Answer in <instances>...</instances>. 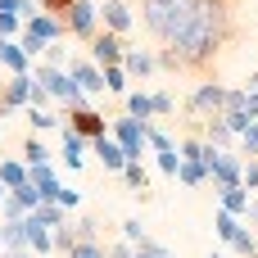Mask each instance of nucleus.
Masks as SVG:
<instances>
[{
  "label": "nucleus",
  "instance_id": "1",
  "mask_svg": "<svg viewBox=\"0 0 258 258\" xmlns=\"http://www.w3.org/2000/svg\"><path fill=\"white\" fill-rule=\"evenodd\" d=\"M113 136H118V145L127 150V159H145L154 145H150V122L145 118H132V113H122V118H113V127H109Z\"/></svg>",
  "mask_w": 258,
  "mask_h": 258
},
{
  "label": "nucleus",
  "instance_id": "2",
  "mask_svg": "<svg viewBox=\"0 0 258 258\" xmlns=\"http://www.w3.org/2000/svg\"><path fill=\"white\" fill-rule=\"evenodd\" d=\"M209 181H213L218 190H222V186H240V181H245V154L213 145V150H209Z\"/></svg>",
  "mask_w": 258,
  "mask_h": 258
},
{
  "label": "nucleus",
  "instance_id": "3",
  "mask_svg": "<svg viewBox=\"0 0 258 258\" xmlns=\"http://www.w3.org/2000/svg\"><path fill=\"white\" fill-rule=\"evenodd\" d=\"M222 109H227V86H222V82H213V77H204V82L190 91V100H186V113H190V118H200V122H204V118H213V113H222Z\"/></svg>",
  "mask_w": 258,
  "mask_h": 258
},
{
  "label": "nucleus",
  "instance_id": "4",
  "mask_svg": "<svg viewBox=\"0 0 258 258\" xmlns=\"http://www.w3.org/2000/svg\"><path fill=\"white\" fill-rule=\"evenodd\" d=\"M63 23H68V36L91 41V36L100 32V5H95V0H73V9L63 14Z\"/></svg>",
  "mask_w": 258,
  "mask_h": 258
},
{
  "label": "nucleus",
  "instance_id": "5",
  "mask_svg": "<svg viewBox=\"0 0 258 258\" xmlns=\"http://www.w3.org/2000/svg\"><path fill=\"white\" fill-rule=\"evenodd\" d=\"M91 154L104 163V172H122L132 159H127V150L118 145V136L113 132H104V136H91Z\"/></svg>",
  "mask_w": 258,
  "mask_h": 258
},
{
  "label": "nucleus",
  "instance_id": "6",
  "mask_svg": "<svg viewBox=\"0 0 258 258\" xmlns=\"http://www.w3.org/2000/svg\"><path fill=\"white\" fill-rule=\"evenodd\" d=\"M122 54H127V45H122V32H95L91 36V59L104 68V63H122Z\"/></svg>",
  "mask_w": 258,
  "mask_h": 258
},
{
  "label": "nucleus",
  "instance_id": "7",
  "mask_svg": "<svg viewBox=\"0 0 258 258\" xmlns=\"http://www.w3.org/2000/svg\"><path fill=\"white\" fill-rule=\"evenodd\" d=\"M23 32H32V36H41V41H63V36H68V23H63L59 14L41 9V14H32V18L23 23Z\"/></svg>",
  "mask_w": 258,
  "mask_h": 258
},
{
  "label": "nucleus",
  "instance_id": "8",
  "mask_svg": "<svg viewBox=\"0 0 258 258\" xmlns=\"http://www.w3.org/2000/svg\"><path fill=\"white\" fill-rule=\"evenodd\" d=\"M68 73L77 77V86H82L86 95H100V91H104V68H100L95 59H68Z\"/></svg>",
  "mask_w": 258,
  "mask_h": 258
},
{
  "label": "nucleus",
  "instance_id": "9",
  "mask_svg": "<svg viewBox=\"0 0 258 258\" xmlns=\"http://www.w3.org/2000/svg\"><path fill=\"white\" fill-rule=\"evenodd\" d=\"M59 132H63V150H59V159L68 163V172H77V168H82V159H86V150H91V136H82V132H77V127H68V122H63Z\"/></svg>",
  "mask_w": 258,
  "mask_h": 258
},
{
  "label": "nucleus",
  "instance_id": "10",
  "mask_svg": "<svg viewBox=\"0 0 258 258\" xmlns=\"http://www.w3.org/2000/svg\"><path fill=\"white\" fill-rule=\"evenodd\" d=\"M100 23H104L109 32H132V27H136V14H132L127 0H104V5H100Z\"/></svg>",
  "mask_w": 258,
  "mask_h": 258
},
{
  "label": "nucleus",
  "instance_id": "11",
  "mask_svg": "<svg viewBox=\"0 0 258 258\" xmlns=\"http://www.w3.org/2000/svg\"><path fill=\"white\" fill-rule=\"evenodd\" d=\"M68 127H77L82 136H104V132H109L104 113H100V109H91V104H82V109H68Z\"/></svg>",
  "mask_w": 258,
  "mask_h": 258
},
{
  "label": "nucleus",
  "instance_id": "12",
  "mask_svg": "<svg viewBox=\"0 0 258 258\" xmlns=\"http://www.w3.org/2000/svg\"><path fill=\"white\" fill-rule=\"evenodd\" d=\"M122 63H127V73H132V82H145V77H154V73H159V59H154L150 50H141V45H127V54H122Z\"/></svg>",
  "mask_w": 258,
  "mask_h": 258
},
{
  "label": "nucleus",
  "instance_id": "13",
  "mask_svg": "<svg viewBox=\"0 0 258 258\" xmlns=\"http://www.w3.org/2000/svg\"><path fill=\"white\" fill-rule=\"evenodd\" d=\"M27 168H32V177H27V181H32L36 190H41V200H59V190H63L59 172H54L50 163H27Z\"/></svg>",
  "mask_w": 258,
  "mask_h": 258
},
{
  "label": "nucleus",
  "instance_id": "14",
  "mask_svg": "<svg viewBox=\"0 0 258 258\" xmlns=\"http://www.w3.org/2000/svg\"><path fill=\"white\" fill-rule=\"evenodd\" d=\"M204 141L209 145H222V150H231L240 136L231 132V122H227V113H213V118H204Z\"/></svg>",
  "mask_w": 258,
  "mask_h": 258
},
{
  "label": "nucleus",
  "instance_id": "15",
  "mask_svg": "<svg viewBox=\"0 0 258 258\" xmlns=\"http://www.w3.org/2000/svg\"><path fill=\"white\" fill-rule=\"evenodd\" d=\"M218 204L245 218V213H249V204H254V190H249L245 181H240V186H222V190H218Z\"/></svg>",
  "mask_w": 258,
  "mask_h": 258
},
{
  "label": "nucleus",
  "instance_id": "16",
  "mask_svg": "<svg viewBox=\"0 0 258 258\" xmlns=\"http://www.w3.org/2000/svg\"><path fill=\"white\" fill-rule=\"evenodd\" d=\"M240 227H245V218L218 204V213H213V231H218V240H222V245H231V240L240 236Z\"/></svg>",
  "mask_w": 258,
  "mask_h": 258
},
{
  "label": "nucleus",
  "instance_id": "17",
  "mask_svg": "<svg viewBox=\"0 0 258 258\" xmlns=\"http://www.w3.org/2000/svg\"><path fill=\"white\" fill-rule=\"evenodd\" d=\"M118 177L127 181V190H132V195H141V200L150 195V172H145V163H141V159H132V163H127Z\"/></svg>",
  "mask_w": 258,
  "mask_h": 258
},
{
  "label": "nucleus",
  "instance_id": "18",
  "mask_svg": "<svg viewBox=\"0 0 258 258\" xmlns=\"http://www.w3.org/2000/svg\"><path fill=\"white\" fill-rule=\"evenodd\" d=\"M32 218V213H27ZM27 218H14V222H0V249H27Z\"/></svg>",
  "mask_w": 258,
  "mask_h": 258
},
{
  "label": "nucleus",
  "instance_id": "19",
  "mask_svg": "<svg viewBox=\"0 0 258 258\" xmlns=\"http://www.w3.org/2000/svg\"><path fill=\"white\" fill-rule=\"evenodd\" d=\"M27 249L32 254H54V231L41 227L36 218H27Z\"/></svg>",
  "mask_w": 258,
  "mask_h": 258
},
{
  "label": "nucleus",
  "instance_id": "20",
  "mask_svg": "<svg viewBox=\"0 0 258 258\" xmlns=\"http://www.w3.org/2000/svg\"><path fill=\"white\" fill-rule=\"evenodd\" d=\"M0 177H5L9 190H18V186H27L32 168H27V159H0Z\"/></svg>",
  "mask_w": 258,
  "mask_h": 258
},
{
  "label": "nucleus",
  "instance_id": "21",
  "mask_svg": "<svg viewBox=\"0 0 258 258\" xmlns=\"http://www.w3.org/2000/svg\"><path fill=\"white\" fill-rule=\"evenodd\" d=\"M104 91H113V95H127V91H132L127 63H104Z\"/></svg>",
  "mask_w": 258,
  "mask_h": 258
},
{
  "label": "nucleus",
  "instance_id": "22",
  "mask_svg": "<svg viewBox=\"0 0 258 258\" xmlns=\"http://www.w3.org/2000/svg\"><path fill=\"white\" fill-rule=\"evenodd\" d=\"M177 181H181V186H209V163H204V159H181Z\"/></svg>",
  "mask_w": 258,
  "mask_h": 258
},
{
  "label": "nucleus",
  "instance_id": "23",
  "mask_svg": "<svg viewBox=\"0 0 258 258\" xmlns=\"http://www.w3.org/2000/svg\"><path fill=\"white\" fill-rule=\"evenodd\" d=\"M127 113L150 122V118H154V95H150V91H127Z\"/></svg>",
  "mask_w": 258,
  "mask_h": 258
},
{
  "label": "nucleus",
  "instance_id": "24",
  "mask_svg": "<svg viewBox=\"0 0 258 258\" xmlns=\"http://www.w3.org/2000/svg\"><path fill=\"white\" fill-rule=\"evenodd\" d=\"M23 118H27V122L36 127V132H50V127H63L54 109H36V104H27V109H23Z\"/></svg>",
  "mask_w": 258,
  "mask_h": 258
},
{
  "label": "nucleus",
  "instance_id": "25",
  "mask_svg": "<svg viewBox=\"0 0 258 258\" xmlns=\"http://www.w3.org/2000/svg\"><path fill=\"white\" fill-rule=\"evenodd\" d=\"M73 245H77V227H73V222L54 227V254H59V258H68V254H73Z\"/></svg>",
  "mask_w": 258,
  "mask_h": 258
},
{
  "label": "nucleus",
  "instance_id": "26",
  "mask_svg": "<svg viewBox=\"0 0 258 258\" xmlns=\"http://www.w3.org/2000/svg\"><path fill=\"white\" fill-rule=\"evenodd\" d=\"M231 249H236L240 258H254V254H258V236H254V227H249V222L240 227V236L231 240Z\"/></svg>",
  "mask_w": 258,
  "mask_h": 258
},
{
  "label": "nucleus",
  "instance_id": "27",
  "mask_svg": "<svg viewBox=\"0 0 258 258\" xmlns=\"http://www.w3.org/2000/svg\"><path fill=\"white\" fill-rule=\"evenodd\" d=\"M154 59H159V68H163V73H181V68H186L181 50H177V45H168V41H163V50H159Z\"/></svg>",
  "mask_w": 258,
  "mask_h": 258
},
{
  "label": "nucleus",
  "instance_id": "28",
  "mask_svg": "<svg viewBox=\"0 0 258 258\" xmlns=\"http://www.w3.org/2000/svg\"><path fill=\"white\" fill-rule=\"evenodd\" d=\"M68 258H109V245L104 240H77Z\"/></svg>",
  "mask_w": 258,
  "mask_h": 258
},
{
  "label": "nucleus",
  "instance_id": "29",
  "mask_svg": "<svg viewBox=\"0 0 258 258\" xmlns=\"http://www.w3.org/2000/svg\"><path fill=\"white\" fill-rule=\"evenodd\" d=\"M122 240H132V245H145V240H154V236L145 231V222H141V218H127V222H122Z\"/></svg>",
  "mask_w": 258,
  "mask_h": 258
},
{
  "label": "nucleus",
  "instance_id": "30",
  "mask_svg": "<svg viewBox=\"0 0 258 258\" xmlns=\"http://www.w3.org/2000/svg\"><path fill=\"white\" fill-rule=\"evenodd\" d=\"M68 59H73V54L63 50V41H50L45 54H41V63H54V68H68Z\"/></svg>",
  "mask_w": 258,
  "mask_h": 258
},
{
  "label": "nucleus",
  "instance_id": "31",
  "mask_svg": "<svg viewBox=\"0 0 258 258\" xmlns=\"http://www.w3.org/2000/svg\"><path fill=\"white\" fill-rule=\"evenodd\" d=\"M23 159H27V163H50V150H45L36 136H27V141H23Z\"/></svg>",
  "mask_w": 258,
  "mask_h": 258
},
{
  "label": "nucleus",
  "instance_id": "32",
  "mask_svg": "<svg viewBox=\"0 0 258 258\" xmlns=\"http://www.w3.org/2000/svg\"><path fill=\"white\" fill-rule=\"evenodd\" d=\"M0 218H5V222H14V218H27V209H23V200H18L14 190L0 200Z\"/></svg>",
  "mask_w": 258,
  "mask_h": 258
},
{
  "label": "nucleus",
  "instance_id": "33",
  "mask_svg": "<svg viewBox=\"0 0 258 258\" xmlns=\"http://www.w3.org/2000/svg\"><path fill=\"white\" fill-rule=\"evenodd\" d=\"M236 145H240V154H249V159H258V122H249V127L240 132V141H236Z\"/></svg>",
  "mask_w": 258,
  "mask_h": 258
},
{
  "label": "nucleus",
  "instance_id": "34",
  "mask_svg": "<svg viewBox=\"0 0 258 258\" xmlns=\"http://www.w3.org/2000/svg\"><path fill=\"white\" fill-rule=\"evenodd\" d=\"M73 227H77V240H100V218L86 213V218H77Z\"/></svg>",
  "mask_w": 258,
  "mask_h": 258
},
{
  "label": "nucleus",
  "instance_id": "35",
  "mask_svg": "<svg viewBox=\"0 0 258 258\" xmlns=\"http://www.w3.org/2000/svg\"><path fill=\"white\" fill-rule=\"evenodd\" d=\"M154 113H159V118L177 113V95H172V91H154Z\"/></svg>",
  "mask_w": 258,
  "mask_h": 258
},
{
  "label": "nucleus",
  "instance_id": "36",
  "mask_svg": "<svg viewBox=\"0 0 258 258\" xmlns=\"http://www.w3.org/2000/svg\"><path fill=\"white\" fill-rule=\"evenodd\" d=\"M0 36H23V18L9 14V9H0Z\"/></svg>",
  "mask_w": 258,
  "mask_h": 258
},
{
  "label": "nucleus",
  "instance_id": "37",
  "mask_svg": "<svg viewBox=\"0 0 258 258\" xmlns=\"http://www.w3.org/2000/svg\"><path fill=\"white\" fill-rule=\"evenodd\" d=\"M136 258H172V249L159 240H145V245H136Z\"/></svg>",
  "mask_w": 258,
  "mask_h": 258
},
{
  "label": "nucleus",
  "instance_id": "38",
  "mask_svg": "<svg viewBox=\"0 0 258 258\" xmlns=\"http://www.w3.org/2000/svg\"><path fill=\"white\" fill-rule=\"evenodd\" d=\"M18 41H23V50H27L32 59H41V54H45V45H50V41H41V36H32V32H23Z\"/></svg>",
  "mask_w": 258,
  "mask_h": 258
},
{
  "label": "nucleus",
  "instance_id": "39",
  "mask_svg": "<svg viewBox=\"0 0 258 258\" xmlns=\"http://www.w3.org/2000/svg\"><path fill=\"white\" fill-rule=\"evenodd\" d=\"M150 145H154V150H172L177 141H172V136H168L163 127H154V122H150Z\"/></svg>",
  "mask_w": 258,
  "mask_h": 258
},
{
  "label": "nucleus",
  "instance_id": "40",
  "mask_svg": "<svg viewBox=\"0 0 258 258\" xmlns=\"http://www.w3.org/2000/svg\"><path fill=\"white\" fill-rule=\"evenodd\" d=\"M109 258H136V245L132 240H113L109 245Z\"/></svg>",
  "mask_w": 258,
  "mask_h": 258
},
{
  "label": "nucleus",
  "instance_id": "41",
  "mask_svg": "<svg viewBox=\"0 0 258 258\" xmlns=\"http://www.w3.org/2000/svg\"><path fill=\"white\" fill-rule=\"evenodd\" d=\"M59 204H63V209L73 213V209L82 204V190H73V186H63V190H59Z\"/></svg>",
  "mask_w": 258,
  "mask_h": 258
},
{
  "label": "nucleus",
  "instance_id": "42",
  "mask_svg": "<svg viewBox=\"0 0 258 258\" xmlns=\"http://www.w3.org/2000/svg\"><path fill=\"white\" fill-rule=\"evenodd\" d=\"M245 186L258 195V159H245Z\"/></svg>",
  "mask_w": 258,
  "mask_h": 258
},
{
  "label": "nucleus",
  "instance_id": "43",
  "mask_svg": "<svg viewBox=\"0 0 258 258\" xmlns=\"http://www.w3.org/2000/svg\"><path fill=\"white\" fill-rule=\"evenodd\" d=\"M36 5H41V9H50V14H59V18L73 9V0H36Z\"/></svg>",
  "mask_w": 258,
  "mask_h": 258
},
{
  "label": "nucleus",
  "instance_id": "44",
  "mask_svg": "<svg viewBox=\"0 0 258 258\" xmlns=\"http://www.w3.org/2000/svg\"><path fill=\"white\" fill-rule=\"evenodd\" d=\"M245 222H249V227L258 231V195H254V204H249V213H245Z\"/></svg>",
  "mask_w": 258,
  "mask_h": 258
},
{
  "label": "nucleus",
  "instance_id": "45",
  "mask_svg": "<svg viewBox=\"0 0 258 258\" xmlns=\"http://www.w3.org/2000/svg\"><path fill=\"white\" fill-rule=\"evenodd\" d=\"M0 258H36L32 249H0Z\"/></svg>",
  "mask_w": 258,
  "mask_h": 258
},
{
  "label": "nucleus",
  "instance_id": "46",
  "mask_svg": "<svg viewBox=\"0 0 258 258\" xmlns=\"http://www.w3.org/2000/svg\"><path fill=\"white\" fill-rule=\"evenodd\" d=\"M0 9H9V14H18V9H23V0H0ZM18 18H23V14H18Z\"/></svg>",
  "mask_w": 258,
  "mask_h": 258
},
{
  "label": "nucleus",
  "instance_id": "47",
  "mask_svg": "<svg viewBox=\"0 0 258 258\" xmlns=\"http://www.w3.org/2000/svg\"><path fill=\"white\" fill-rule=\"evenodd\" d=\"M249 91H258V73H249Z\"/></svg>",
  "mask_w": 258,
  "mask_h": 258
},
{
  "label": "nucleus",
  "instance_id": "48",
  "mask_svg": "<svg viewBox=\"0 0 258 258\" xmlns=\"http://www.w3.org/2000/svg\"><path fill=\"white\" fill-rule=\"evenodd\" d=\"M5 195H9V186H5V177H0V200H5Z\"/></svg>",
  "mask_w": 258,
  "mask_h": 258
},
{
  "label": "nucleus",
  "instance_id": "49",
  "mask_svg": "<svg viewBox=\"0 0 258 258\" xmlns=\"http://www.w3.org/2000/svg\"><path fill=\"white\" fill-rule=\"evenodd\" d=\"M209 258H227V254H222V249H213V254H209Z\"/></svg>",
  "mask_w": 258,
  "mask_h": 258
},
{
  "label": "nucleus",
  "instance_id": "50",
  "mask_svg": "<svg viewBox=\"0 0 258 258\" xmlns=\"http://www.w3.org/2000/svg\"><path fill=\"white\" fill-rule=\"evenodd\" d=\"M36 258H59V254H36Z\"/></svg>",
  "mask_w": 258,
  "mask_h": 258
},
{
  "label": "nucleus",
  "instance_id": "51",
  "mask_svg": "<svg viewBox=\"0 0 258 258\" xmlns=\"http://www.w3.org/2000/svg\"><path fill=\"white\" fill-rule=\"evenodd\" d=\"M0 240H5V236H0Z\"/></svg>",
  "mask_w": 258,
  "mask_h": 258
}]
</instances>
